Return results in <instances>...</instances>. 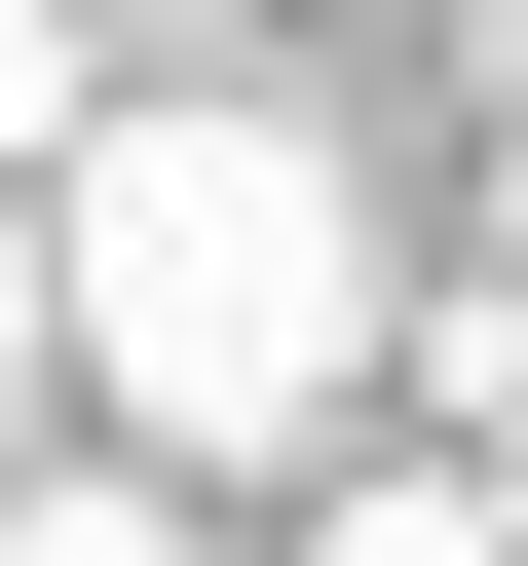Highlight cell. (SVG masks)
I'll return each instance as SVG.
<instances>
[{"instance_id":"6da1fadb","label":"cell","mask_w":528,"mask_h":566,"mask_svg":"<svg viewBox=\"0 0 528 566\" xmlns=\"http://www.w3.org/2000/svg\"><path fill=\"white\" fill-rule=\"evenodd\" d=\"M39 227H76V416L114 453H340V378L415 340L340 114H226V76H114L39 151Z\"/></svg>"},{"instance_id":"7a4b0ae2","label":"cell","mask_w":528,"mask_h":566,"mask_svg":"<svg viewBox=\"0 0 528 566\" xmlns=\"http://www.w3.org/2000/svg\"><path fill=\"white\" fill-rule=\"evenodd\" d=\"M0 566H189V453H39V491H0Z\"/></svg>"},{"instance_id":"3957f363","label":"cell","mask_w":528,"mask_h":566,"mask_svg":"<svg viewBox=\"0 0 528 566\" xmlns=\"http://www.w3.org/2000/svg\"><path fill=\"white\" fill-rule=\"evenodd\" d=\"M303 566H528V491H453V453H378V491H340Z\"/></svg>"},{"instance_id":"277c9868","label":"cell","mask_w":528,"mask_h":566,"mask_svg":"<svg viewBox=\"0 0 528 566\" xmlns=\"http://www.w3.org/2000/svg\"><path fill=\"white\" fill-rule=\"evenodd\" d=\"M39 378H76V227L0 189V453H39Z\"/></svg>"},{"instance_id":"5b68a950","label":"cell","mask_w":528,"mask_h":566,"mask_svg":"<svg viewBox=\"0 0 528 566\" xmlns=\"http://www.w3.org/2000/svg\"><path fill=\"white\" fill-rule=\"evenodd\" d=\"M76 114H114V39H76V0H0V189H39Z\"/></svg>"},{"instance_id":"8992f818","label":"cell","mask_w":528,"mask_h":566,"mask_svg":"<svg viewBox=\"0 0 528 566\" xmlns=\"http://www.w3.org/2000/svg\"><path fill=\"white\" fill-rule=\"evenodd\" d=\"M490 114H528V0H490Z\"/></svg>"}]
</instances>
